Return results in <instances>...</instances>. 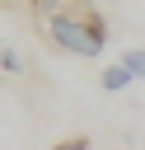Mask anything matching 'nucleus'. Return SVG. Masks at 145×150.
Masks as SVG:
<instances>
[{
  "mask_svg": "<svg viewBox=\"0 0 145 150\" xmlns=\"http://www.w3.org/2000/svg\"><path fill=\"white\" fill-rule=\"evenodd\" d=\"M47 38L70 56H98L103 52V23L89 9H61L47 19Z\"/></svg>",
  "mask_w": 145,
  "mask_h": 150,
  "instance_id": "1",
  "label": "nucleus"
},
{
  "mask_svg": "<svg viewBox=\"0 0 145 150\" xmlns=\"http://www.w3.org/2000/svg\"><path fill=\"white\" fill-rule=\"evenodd\" d=\"M131 80H136V75H131V70H126L122 61H112V66H108V70L98 75V84H103V94H122V89H126Z\"/></svg>",
  "mask_w": 145,
  "mask_h": 150,
  "instance_id": "2",
  "label": "nucleus"
},
{
  "mask_svg": "<svg viewBox=\"0 0 145 150\" xmlns=\"http://www.w3.org/2000/svg\"><path fill=\"white\" fill-rule=\"evenodd\" d=\"M122 66H126L136 80H145V47H131V52L122 56Z\"/></svg>",
  "mask_w": 145,
  "mask_h": 150,
  "instance_id": "3",
  "label": "nucleus"
},
{
  "mask_svg": "<svg viewBox=\"0 0 145 150\" xmlns=\"http://www.w3.org/2000/svg\"><path fill=\"white\" fill-rule=\"evenodd\" d=\"M0 66H5V75H19V70H23V66H19V56H14L9 47H5V56H0Z\"/></svg>",
  "mask_w": 145,
  "mask_h": 150,
  "instance_id": "4",
  "label": "nucleus"
},
{
  "mask_svg": "<svg viewBox=\"0 0 145 150\" xmlns=\"http://www.w3.org/2000/svg\"><path fill=\"white\" fill-rule=\"evenodd\" d=\"M51 150H89V141H84V136H70V141H56Z\"/></svg>",
  "mask_w": 145,
  "mask_h": 150,
  "instance_id": "5",
  "label": "nucleus"
}]
</instances>
